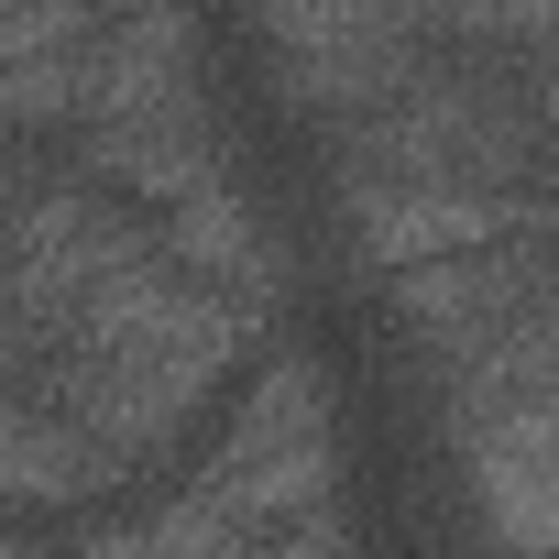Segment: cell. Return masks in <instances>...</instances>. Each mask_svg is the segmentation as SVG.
<instances>
[{
  "mask_svg": "<svg viewBox=\"0 0 559 559\" xmlns=\"http://www.w3.org/2000/svg\"><path fill=\"white\" fill-rule=\"evenodd\" d=\"M0 493H12L23 515H67V504H110V493H132V472L56 406V395H12L0 406Z\"/></svg>",
  "mask_w": 559,
  "mask_h": 559,
  "instance_id": "obj_9",
  "label": "cell"
},
{
  "mask_svg": "<svg viewBox=\"0 0 559 559\" xmlns=\"http://www.w3.org/2000/svg\"><path fill=\"white\" fill-rule=\"evenodd\" d=\"M472 461V504L493 526L504 559H559V417H526V428H483V439H450Z\"/></svg>",
  "mask_w": 559,
  "mask_h": 559,
  "instance_id": "obj_10",
  "label": "cell"
},
{
  "mask_svg": "<svg viewBox=\"0 0 559 559\" xmlns=\"http://www.w3.org/2000/svg\"><path fill=\"white\" fill-rule=\"evenodd\" d=\"M78 559H252V537L209 504V493H154L132 515H88Z\"/></svg>",
  "mask_w": 559,
  "mask_h": 559,
  "instance_id": "obj_13",
  "label": "cell"
},
{
  "mask_svg": "<svg viewBox=\"0 0 559 559\" xmlns=\"http://www.w3.org/2000/svg\"><path fill=\"white\" fill-rule=\"evenodd\" d=\"M154 230H165V252L198 274V286H219V297H241V308H263V319L297 297V252H286V230L241 198V176L209 187V198H187V209H165Z\"/></svg>",
  "mask_w": 559,
  "mask_h": 559,
  "instance_id": "obj_8",
  "label": "cell"
},
{
  "mask_svg": "<svg viewBox=\"0 0 559 559\" xmlns=\"http://www.w3.org/2000/svg\"><path fill=\"white\" fill-rule=\"evenodd\" d=\"M78 176L110 187V198H143V219L230 187V143H219V110H176V121H99L78 132Z\"/></svg>",
  "mask_w": 559,
  "mask_h": 559,
  "instance_id": "obj_7",
  "label": "cell"
},
{
  "mask_svg": "<svg viewBox=\"0 0 559 559\" xmlns=\"http://www.w3.org/2000/svg\"><path fill=\"white\" fill-rule=\"evenodd\" d=\"M450 45H559V0H428Z\"/></svg>",
  "mask_w": 559,
  "mask_h": 559,
  "instance_id": "obj_14",
  "label": "cell"
},
{
  "mask_svg": "<svg viewBox=\"0 0 559 559\" xmlns=\"http://www.w3.org/2000/svg\"><path fill=\"white\" fill-rule=\"evenodd\" d=\"M252 559H274V548H252Z\"/></svg>",
  "mask_w": 559,
  "mask_h": 559,
  "instance_id": "obj_16",
  "label": "cell"
},
{
  "mask_svg": "<svg viewBox=\"0 0 559 559\" xmlns=\"http://www.w3.org/2000/svg\"><path fill=\"white\" fill-rule=\"evenodd\" d=\"M176 110H209L198 12H187V0H110V34H99V121H176Z\"/></svg>",
  "mask_w": 559,
  "mask_h": 559,
  "instance_id": "obj_6",
  "label": "cell"
},
{
  "mask_svg": "<svg viewBox=\"0 0 559 559\" xmlns=\"http://www.w3.org/2000/svg\"><path fill=\"white\" fill-rule=\"evenodd\" d=\"M286 450H330V373H319V352L274 341V352L230 384V417H219V439H209V461H198V472L286 461Z\"/></svg>",
  "mask_w": 559,
  "mask_h": 559,
  "instance_id": "obj_11",
  "label": "cell"
},
{
  "mask_svg": "<svg viewBox=\"0 0 559 559\" xmlns=\"http://www.w3.org/2000/svg\"><path fill=\"white\" fill-rule=\"evenodd\" d=\"M559 110L537 78L428 67L406 99L330 132V187H548Z\"/></svg>",
  "mask_w": 559,
  "mask_h": 559,
  "instance_id": "obj_2",
  "label": "cell"
},
{
  "mask_svg": "<svg viewBox=\"0 0 559 559\" xmlns=\"http://www.w3.org/2000/svg\"><path fill=\"white\" fill-rule=\"evenodd\" d=\"M263 308L198 286V274L165 252V230H143L110 274H99V297L67 319V341L45 352V373H23L34 395H56L132 483L209 417L219 384H241L263 362Z\"/></svg>",
  "mask_w": 559,
  "mask_h": 559,
  "instance_id": "obj_1",
  "label": "cell"
},
{
  "mask_svg": "<svg viewBox=\"0 0 559 559\" xmlns=\"http://www.w3.org/2000/svg\"><path fill=\"white\" fill-rule=\"evenodd\" d=\"M548 286H559V230H526V241H493V252H461V263L395 274L384 308H395V341H406L428 373H461V362L493 352Z\"/></svg>",
  "mask_w": 559,
  "mask_h": 559,
  "instance_id": "obj_5",
  "label": "cell"
},
{
  "mask_svg": "<svg viewBox=\"0 0 559 559\" xmlns=\"http://www.w3.org/2000/svg\"><path fill=\"white\" fill-rule=\"evenodd\" d=\"M0 559H56V548H45V537H34V526H23V537H12V548H0Z\"/></svg>",
  "mask_w": 559,
  "mask_h": 559,
  "instance_id": "obj_15",
  "label": "cell"
},
{
  "mask_svg": "<svg viewBox=\"0 0 559 559\" xmlns=\"http://www.w3.org/2000/svg\"><path fill=\"white\" fill-rule=\"evenodd\" d=\"M187 493H209L252 548L263 537H286V526H308V515H330V493H341V450H286V461H241V472H198Z\"/></svg>",
  "mask_w": 559,
  "mask_h": 559,
  "instance_id": "obj_12",
  "label": "cell"
},
{
  "mask_svg": "<svg viewBox=\"0 0 559 559\" xmlns=\"http://www.w3.org/2000/svg\"><path fill=\"white\" fill-rule=\"evenodd\" d=\"M330 209H341V241L384 286L493 252V241H526V230H559V187H330Z\"/></svg>",
  "mask_w": 559,
  "mask_h": 559,
  "instance_id": "obj_4",
  "label": "cell"
},
{
  "mask_svg": "<svg viewBox=\"0 0 559 559\" xmlns=\"http://www.w3.org/2000/svg\"><path fill=\"white\" fill-rule=\"evenodd\" d=\"M252 34L274 45V78H286L297 110H319L330 132L406 99L428 67H450L439 12L428 0H252Z\"/></svg>",
  "mask_w": 559,
  "mask_h": 559,
  "instance_id": "obj_3",
  "label": "cell"
}]
</instances>
